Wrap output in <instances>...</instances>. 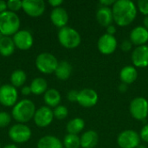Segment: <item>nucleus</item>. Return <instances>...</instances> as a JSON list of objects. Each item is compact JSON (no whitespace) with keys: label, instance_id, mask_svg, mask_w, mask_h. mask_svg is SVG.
<instances>
[{"label":"nucleus","instance_id":"obj_1","mask_svg":"<svg viewBox=\"0 0 148 148\" xmlns=\"http://www.w3.org/2000/svg\"><path fill=\"white\" fill-rule=\"evenodd\" d=\"M114 21L119 26L125 27L132 23L137 16V8L131 0L115 1L112 8Z\"/></svg>","mask_w":148,"mask_h":148},{"label":"nucleus","instance_id":"obj_2","mask_svg":"<svg viewBox=\"0 0 148 148\" xmlns=\"http://www.w3.org/2000/svg\"><path fill=\"white\" fill-rule=\"evenodd\" d=\"M36 111L34 102L30 100L24 99L16 102V104L13 107L11 114L14 120L21 124H23L34 118Z\"/></svg>","mask_w":148,"mask_h":148},{"label":"nucleus","instance_id":"obj_3","mask_svg":"<svg viewBox=\"0 0 148 148\" xmlns=\"http://www.w3.org/2000/svg\"><path fill=\"white\" fill-rule=\"evenodd\" d=\"M19 16L10 10H6L0 14V33L3 36L15 35L20 28Z\"/></svg>","mask_w":148,"mask_h":148},{"label":"nucleus","instance_id":"obj_4","mask_svg":"<svg viewBox=\"0 0 148 148\" xmlns=\"http://www.w3.org/2000/svg\"><path fill=\"white\" fill-rule=\"evenodd\" d=\"M58 40L64 48L75 49L81 43V36L75 29L66 26L59 29Z\"/></svg>","mask_w":148,"mask_h":148},{"label":"nucleus","instance_id":"obj_5","mask_svg":"<svg viewBox=\"0 0 148 148\" xmlns=\"http://www.w3.org/2000/svg\"><path fill=\"white\" fill-rule=\"evenodd\" d=\"M58 65V61L56 56L50 53L44 52L37 56L36 59V66L42 74L55 73Z\"/></svg>","mask_w":148,"mask_h":148},{"label":"nucleus","instance_id":"obj_6","mask_svg":"<svg viewBox=\"0 0 148 148\" xmlns=\"http://www.w3.org/2000/svg\"><path fill=\"white\" fill-rule=\"evenodd\" d=\"M131 115L138 121H144L148 115V101L144 97H136L129 106Z\"/></svg>","mask_w":148,"mask_h":148},{"label":"nucleus","instance_id":"obj_7","mask_svg":"<svg viewBox=\"0 0 148 148\" xmlns=\"http://www.w3.org/2000/svg\"><path fill=\"white\" fill-rule=\"evenodd\" d=\"M8 134L10 139L14 142L25 143L31 138V130L28 126L18 123L10 128Z\"/></svg>","mask_w":148,"mask_h":148},{"label":"nucleus","instance_id":"obj_8","mask_svg":"<svg viewBox=\"0 0 148 148\" xmlns=\"http://www.w3.org/2000/svg\"><path fill=\"white\" fill-rule=\"evenodd\" d=\"M140 137L134 130L127 129L121 132L118 138L117 143L121 148H137L140 146Z\"/></svg>","mask_w":148,"mask_h":148},{"label":"nucleus","instance_id":"obj_9","mask_svg":"<svg viewBox=\"0 0 148 148\" xmlns=\"http://www.w3.org/2000/svg\"><path fill=\"white\" fill-rule=\"evenodd\" d=\"M17 91L12 85L5 84L0 87V103L4 107H14L17 101Z\"/></svg>","mask_w":148,"mask_h":148},{"label":"nucleus","instance_id":"obj_10","mask_svg":"<svg viewBox=\"0 0 148 148\" xmlns=\"http://www.w3.org/2000/svg\"><path fill=\"white\" fill-rule=\"evenodd\" d=\"M34 121L39 127H46L51 124L54 119L53 110L48 106H43L36 111L34 115Z\"/></svg>","mask_w":148,"mask_h":148},{"label":"nucleus","instance_id":"obj_11","mask_svg":"<svg viewBox=\"0 0 148 148\" xmlns=\"http://www.w3.org/2000/svg\"><path fill=\"white\" fill-rule=\"evenodd\" d=\"M23 10L29 16L37 17L45 11V3L42 0H23Z\"/></svg>","mask_w":148,"mask_h":148},{"label":"nucleus","instance_id":"obj_12","mask_svg":"<svg viewBox=\"0 0 148 148\" xmlns=\"http://www.w3.org/2000/svg\"><path fill=\"white\" fill-rule=\"evenodd\" d=\"M12 39L15 43V46L21 50L29 49L34 43V39L31 33L29 30L25 29L17 31L13 36Z\"/></svg>","mask_w":148,"mask_h":148},{"label":"nucleus","instance_id":"obj_13","mask_svg":"<svg viewBox=\"0 0 148 148\" xmlns=\"http://www.w3.org/2000/svg\"><path fill=\"white\" fill-rule=\"evenodd\" d=\"M97 47L101 54L111 55L115 51L117 48V40L114 36H111L106 33L99 38Z\"/></svg>","mask_w":148,"mask_h":148},{"label":"nucleus","instance_id":"obj_14","mask_svg":"<svg viewBox=\"0 0 148 148\" xmlns=\"http://www.w3.org/2000/svg\"><path fill=\"white\" fill-rule=\"evenodd\" d=\"M98 101V95L92 88H83L79 91L77 102L84 108H92Z\"/></svg>","mask_w":148,"mask_h":148},{"label":"nucleus","instance_id":"obj_15","mask_svg":"<svg viewBox=\"0 0 148 148\" xmlns=\"http://www.w3.org/2000/svg\"><path fill=\"white\" fill-rule=\"evenodd\" d=\"M132 62L135 67L146 68L148 66V46L142 45L134 49L132 53Z\"/></svg>","mask_w":148,"mask_h":148},{"label":"nucleus","instance_id":"obj_16","mask_svg":"<svg viewBox=\"0 0 148 148\" xmlns=\"http://www.w3.org/2000/svg\"><path fill=\"white\" fill-rule=\"evenodd\" d=\"M50 20L52 23L57 28L66 27V24L69 21V15L65 9L62 7L54 8L50 13Z\"/></svg>","mask_w":148,"mask_h":148},{"label":"nucleus","instance_id":"obj_17","mask_svg":"<svg viewBox=\"0 0 148 148\" xmlns=\"http://www.w3.org/2000/svg\"><path fill=\"white\" fill-rule=\"evenodd\" d=\"M130 41L137 47L146 45L148 42V30L142 26L135 27L130 33Z\"/></svg>","mask_w":148,"mask_h":148},{"label":"nucleus","instance_id":"obj_18","mask_svg":"<svg viewBox=\"0 0 148 148\" xmlns=\"http://www.w3.org/2000/svg\"><path fill=\"white\" fill-rule=\"evenodd\" d=\"M96 19L101 26L107 28L108 26L111 25L114 21L112 9L109 7L101 6L96 12Z\"/></svg>","mask_w":148,"mask_h":148},{"label":"nucleus","instance_id":"obj_19","mask_svg":"<svg viewBox=\"0 0 148 148\" xmlns=\"http://www.w3.org/2000/svg\"><path fill=\"white\" fill-rule=\"evenodd\" d=\"M81 140V147L82 148H95L99 141V135L94 130H88L85 132Z\"/></svg>","mask_w":148,"mask_h":148},{"label":"nucleus","instance_id":"obj_20","mask_svg":"<svg viewBox=\"0 0 148 148\" xmlns=\"http://www.w3.org/2000/svg\"><path fill=\"white\" fill-rule=\"evenodd\" d=\"M138 77V72L134 66H126L120 72V79L122 83L127 85L132 84L136 81Z\"/></svg>","mask_w":148,"mask_h":148},{"label":"nucleus","instance_id":"obj_21","mask_svg":"<svg viewBox=\"0 0 148 148\" xmlns=\"http://www.w3.org/2000/svg\"><path fill=\"white\" fill-rule=\"evenodd\" d=\"M37 148H63V146L57 137L46 135L38 140Z\"/></svg>","mask_w":148,"mask_h":148},{"label":"nucleus","instance_id":"obj_22","mask_svg":"<svg viewBox=\"0 0 148 148\" xmlns=\"http://www.w3.org/2000/svg\"><path fill=\"white\" fill-rule=\"evenodd\" d=\"M72 73V66L67 61H62L58 62L57 68L55 71L56 76L62 81L68 80Z\"/></svg>","mask_w":148,"mask_h":148},{"label":"nucleus","instance_id":"obj_23","mask_svg":"<svg viewBox=\"0 0 148 148\" xmlns=\"http://www.w3.org/2000/svg\"><path fill=\"white\" fill-rule=\"evenodd\" d=\"M43 99H44V102L47 104L48 107L56 108L57 106H59L62 97L58 90L55 88H50L44 93Z\"/></svg>","mask_w":148,"mask_h":148},{"label":"nucleus","instance_id":"obj_24","mask_svg":"<svg viewBox=\"0 0 148 148\" xmlns=\"http://www.w3.org/2000/svg\"><path fill=\"white\" fill-rule=\"evenodd\" d=\"M15 43L10 36H3L0 40V55L5 57L10 56L15 51Z\"/></svg>","mask_w":148,"mask_h":148},{"label":"nucleus","instance_id":"obj_25","mask_svg":"<svg viewBox=\"0 0 148 148\" xmlns=\"http://www.w3.org/2000/svg\"><path fill=\"white\" fill-rule=\"evenodd\" d=\"M29 87H30L32 94L39 95L45 93L48 90V82L44 78L37 77V78H35L31 82V84Z\"/></svg>","mask_w":148,"mask_h":148},{"label":"nucleus","instance_id":"obj_26","mask_svg":"<svg viewBox=\"0 0 148 148\" xmlns=\"http://www.w3.org/2000/svg\"><path fill=\"white\" fill-rule=\"evenodd\" d=\"M84 127H85V121L82 118H75L68 122L66 129L69 134L77 135L79 133H81L83 130Z\"/></svg>","mask_w":148,"mask_h":148},{"label":"nucleus","instance_id":"obj_27","mask_svg":"<svg viewBox=\"0 0 148 148\" xmlns=\"http://www.w3.org/2000/svg\"><path fill=\"white\" fill-rule=\"evenodd\" d=\"M27 80L26 73L22 69H16L12 72L10 75V82L11 85L15 88H18L23 86Z\"/></svg>","mask_w":148,"mask_h":148},{"label":"nucleus","instance_id":"obj_28","mask_svg":"<svg viewBox=\"0 0 148 148\" xmlns=\"http://www.w3.org/2000/svg\"><path fill=\"white\" fill-rule=\"evenodd\" d=\"M63 145L66 148H80L81 140L78 135L68 134L63 139Z\"/></svg>","mask_w":148,"mask_h":148},{"label":"nucleus","instance_id":"obj_29","mask_svg":"<svg viewBox=\"0 0 148 148\" xmlns=\"http://www.w3.org/2000/svg\"><path fill=\"white\" fill-rule=\"evenodd\" d=\"M53 113H54V117H56L57 120H64L69 114V110L65 106L59 105L56 108H55Z\"/></svg>","mask_w":148,"mask_h":148},{"label":"nucleus","instance_id":"obj_30","mask_svg":"<svg viewBox=\"0 0 148 148\" xmlns=\"http://www.w3.org/2000/svg\"><path fill=\"white\" fill-rule=\"evenodd\" d=\"M8 9H10V11L15 12L21 9H23V1L20 0H10L7 2Z\"/></svg>","mask_w":148,"mask_h":148},{"label":"nucleus","instance_id":"obj_31","mask_svg":"<svg viewBox=\"0 0 148 148\" xmlns=\"http://www.w3.org/2000/svg\"><path fill=\"white\" fill-rule=\"evenodd\" d=\"M11 121V116L7 112H0V128L6 127Z\"/></svg>","mask_w":148,"mask_h":148},{"label":"nucleus","instance_id":"obj_32","mask_svg":"<svg viewBox=\"0 0 148 148\" xmlns=\"http://www.w3.org/2000/svg\"><path fill=\"white\" fill-rule=\"evenodd\" d=\"M138 9L139 10L145 15L148 16V0H140L138 1Z\"/></svg>","mask_w":148,"mask_h":148},{"label":"nucleus","instance_id":"obj_33","mask_svg":"<svg viewBox=\"0 0 148 148\" xmlns=\"http://www.w3.org/2000/svg\"><path fill=\"white\" fill-rule=\"evenodd\" d=\"M78 95H79V91L75 90V89H72L70 90L68 95H67V98L69 101L71 102H75V101H77V99H78Z\"/></svg>","mask_w":148,"mask_h":148},{"label":"nucleus","instance_id":"obj_34","mask_svg":"<svg viewBox=\"0 0 148 148\" xmlns=\"http://www.w3.org/2000/svg\"><path fill=\"white\" fill-rule=\"evenodd\" d=\"M140 137V140H144L145 142H148V124H146L142 127Z\"/></svg>","mask_w":148,"mask_h":148},{"label":"nucleus","instance_id":"obj_35","mask_svg":"<svg viewBox=\"0 0 148 148\" xmlns=\"http://www.w3.org/2000/svg\"><path fill=\"white\" fill-rule=\"evenodd\" d=\"M132 47H133V43H132V42H131L130 40H127V39H126V40H124V41L121 42V49H122L123 51H126V52H127V51L131 50Z\"/></svg>","mask_w":148,"mask_h":148},{"label":"nucleus","instance_id":"obj_36","mask_svg":"<svg viewBox=\"0 0 148 148\" xmlns=\"http://www.w3.org/2000/svg\"><path fill=\"white\" fill-rule=\"evenodd\" d=\"M115 3L114 0H101L100 1V4L104 7H110L111 5H114Z\"/></svg>","mask_w":148,"mask_h":148},{"label":"nucleus","instance_id":"obj_37","mask_svg":"<svg viewBox=\"0 0 148 148\" xmlns=\"http://www.w3.org/2000/svg\"><path fill=\"white\" fill-rule=\"evenodd\" d=\"M63 3L62 0H49V3L54 7V8H57V7H60V5Z\"/></svg>","mask_w":148,"mask_h":148},{"label":"nucleus","instance_id":"obj_38","mask_svg":"<svg viewBox=\"0 0 148 148\" xmlns=\"http://www.w3.org/2000/svg\"><path fill=\"white\" fill-rule=\"evenodd\" d=\"M115 33H116V28H115V26H114L113 24H111V25H109V26L107 27V34L111 35V36H114Z\"/></svg>","mask_w":148,"mask_h":148},{"label":"nucleus","instance_id":"obj_39","mask_svg":"<svg viewBox=\"0 0 148 148\" xmlns=\"http://www.w3.org/2000/svg\"><path fill=\"white\" fill-rule=\"evenodd\" d=\"M7 2L5 1H3V0H0V14L6 11L7 10Z\"/></svg>","mask_w":148,"mask_h":148},{"label":"nucleus","instance_id":"obj_40","mask_svg":"<svg viewBox=\"0 0 148 148\" xmlns=\"http://www.w3.org/2000/svg\"><path fill=\"white\" fill-rule=\"evenodd\" d=\"M21 93L23 95H29L30 93H31V89H30V87L29 86H24L22 90H21Z\"/></svg>","mask_w":148,"mask_h":148},{"label":"nucleus","instance_id":"obj_41","mask_svg":"<svg viewBox=\"0 0 148 148\" xmlns=\"http://www.w3.org/2000/svg\"><path fill=\"white\" fill-rule=\"evenodd\" d=\"M127 90V85L125 84V83H121L120 86H119V91L121 92V93H124Z\"/></svg>","mask_w":148,"mask_h":148},{"label":"nucleus","instance_id":"obj_42","mask_svg":"<svg viewBox=\"0 0 148 148\" xmlns=\"http://www.w3.org/2000/svg\"><path fill=\"white\" fill-rule=\"evenodd\" d=\"M144 27L148 30V16L144 18Z\"/></svg>","mask_w":148,"mask_h":148},{"label":"nucleus","instance_id":"obj_43","mask_svg":"<svg viewBox=\"0 0 148 148\" xmlns=\"http://www.w3.org/2000/svg\"><path fill=\"white\" fill-rule=\"evenodd\" d=\"M3 148H18L16 145H13V144H9L7 146H5Z\"/></svg>","mask_w":148,"mask_h":148},{"label":"nucleus","instance_id":"obj_44","mask_svg":"<svg viewBox=\"0 0 148 148\" xmlns=\"http://www.w3.org/2000/svg\"><path fill=\"white\" fill-rule=\"evenodd\" d=\"M137 148H147V147H146L145 146H142V145H140V146H139V147H137Z\"/></svg>","mask_w":148,"mask_h":148},{"label":"nucleus","instance_id":"obj_45","mask_svg":"<svg viewBox=\"0 0 148 148\" xmlns=\"http://www.w3.org/2000/svg\"><path fill=\"white\" fill-rule=\"evenodd\" d=\"M3 35H2V34L0 33V40H1L2 38H3Z\"/></svg>","mask_w":148,"mask_h":148},{"label":"nucleus","instance_id":"obj_46","mask_svg":"<svg viewBox=\"0 0 148 148\" xmlns=\"http://www.w3.org/2000/svg\"><path fill=\"white\" fill-rule=\"evenodd\" d=\"M0 148H1V144H0Z\"/></svg>","mask_w":148,"mask_h":148}]
</instances>
